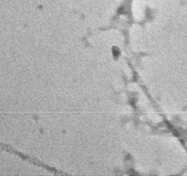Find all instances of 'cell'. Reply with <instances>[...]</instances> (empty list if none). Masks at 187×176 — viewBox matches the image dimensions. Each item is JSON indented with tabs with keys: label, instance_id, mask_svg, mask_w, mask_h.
Masks as SVG:
<instances>
[{
	"label": "cell",
	"instance_id": "cell-1",
	"mask_svg": "<svg viewBox=\"0 0 187 176\" xmlns=\"http://www.w3.org/2000/svg\"><path fill=\"white\" fill-rule=\"evenodd\" d=\"M112 53L115 58L118 57V56L120 55V51L118 48H117L116 47H113L112 48Z\"/></svg>",
	"mask_w": 187,
	"mask_h": 176
}]
</instances>
